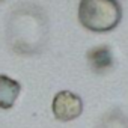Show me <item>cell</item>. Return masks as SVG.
<instances>
[{"mask_svg":"<svg viewBox=\"0 0 128 128\" xmlns=\"http://www.w3.org/2000/svg\"><path fill=\"white\" fill-rule=\"evenodd\" d=\"M51 110L56 119L62 122H70L77 119L83 112L82 98L71 90H60L54 95Z\"/></svg>","mask_w":128,"mask_h":128,"instance_id":"cell-2","label":"cell"},{"mask_svg":"<svg viewBox=\"0 0 128 128\" xmlns=\"http://www.w3.org/2000/svg\"><path fill=\"white\" fill-rule=\"evenodd\" d=\"M88 62L95 72H104L113 66V54L107 45H96L89 50Z\"/></svg>","mask_w":128,"mask_h":128,"instance_id":"cell-3","label":"cell"},{"mask_svg":"<svg viewBox=\"0 0 128 128\" xmlns=\"http://www.w3.org/2000/svg\"><path fill=\"white\" fill-rule=\"evenodd\" d=\"M122 18L116 0H80L78 21L90 32L106 33L113 30Z\"/></svg>","mask_w":128,"mask_h":128,"instance_id":"cell-1","label":"cell"},{"mask_svg":"<svg viewBox=\"0 0 128 128\" xmlns=\"http://www.w3.org/2000/svg\"><path fill=\"white\" fill-rule=\"evenodd\" d=\"M20 90L21 86L17 80L5 74H0V108H11L15 104Z\"/></svg>","mask_w":128,"mask_h":128,"instance_id":"cell-4","label":"cell"}]
</instances>
